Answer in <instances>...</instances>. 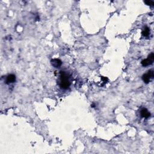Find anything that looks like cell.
I'll return each mask as SVG.
<instances>
[{"label":"cell","instance_id":"6da1fadb","mask_svg":"<svg viewBox=\"0 0 154 154\" xmlns=\"http://www.w3.org/2000/svg\"><path fill=\"white\" fill-rule=\"evenodd\" d=\"M70 81L69 79V77L67 74H66L65 72L61 71L60 72V81H59V85L61 87V88L63 89H67L69 87Z\"/></svg>","mask_w":154,"mask_h":154},{"label":"cell","instance_id":"7a4b0ae2","mask_svg":"<svg viewBox=\"0 0 154 154\" xmlns=\"http://www.w3.org/2000/svg\"><path fill=\"white\" fill-rule=\"evenodd\" d=\"M154 61V54L152 52L150 55L148 56V58L143 60L142 62V65L143 66H148L152 65Z\"/></svg>","mask_w":154,"mask_h":154},{"label":"cell","instance_id":"3957f363","mask_svg":"<svg viewBox=\"0 0 154 154\" xmlns=\"http://www.w3.org/2000/svg\"><path fill=\"white\" fill-rule=\"evenodd\" d=\"M154 74L153 71H148V73L143 75L142 79L145 83L148 84L149 82H150L151 80L154 78Z\"/></svg>","mask_w":154,"mask_h":154},{"label":"cell","instance_id":"277c9868","mask_svg":"<svg viewBox=\"0 0 154 154\" xmlns=\"http://www.w3.org/2000/svg\"><path fill=\"white\" fill-rule=\"evenodd\" d=\"M51 65L53 66L54 67H55V68H59V67H60L62 64V61L59 59H57V58L52 59V60H51Z\"/></svg>","mask_w":154,"mask_h":154},{"label":"cell","instance_id":"5b68a950","mask_svg":"<svg viewBox=\"0 0 154 154\" xmlns=\"http://www.w3.org/2000/svg\"><path fill=\"white\" fill-rule=\"evenodd\" d=\"M16 81V76L13 74H10V75H8L7 77L6 78V83L7 84H11L13 83L14 82H15Z\"/></svg>","mask_w":154,"mask_h":154},{"label":"cell","instance_id":"8992f818","mask_svg":"<svg viewBox=\"0 0 154 154\" xmlns=\"http://www.w3.org/2000/svg\"><path fill=\"white\" fill-rule=\"evenodd\" d=\"M141 115L143 117L148 118L151 116V113L148 112L146 108H143L141 110Z\"/></svg>","mask_w":154,"mask_h":154},{"label":"cell","instance_id":"52a82bcc","mask_svg":"<svg viewBox=\"0 0 154 154\" xmlns=\"http://www.w3.org/2000/svg\"><path fill=\"white\" fill-rule=\"evenodd\" d=\"M142 35L145 37H148L150 35V29H149V28L147 27H145L142 31Z\"/></svg>","mask_w":154,"mask_h":154},{"label":"cell","instance_id":"ba28073f","mask_svg":"<svg viewBox=\"0 0 154 154\" xmlns=\"http://www.w3.org/2000/svg\"><path fill=\"white\" fill-rule=\"evenodd\" d=\"M145 3H146L147 5H154V2L153 1H145Z\"/></svg>","mask_w":154,"mask_h":154}]
</instances>
